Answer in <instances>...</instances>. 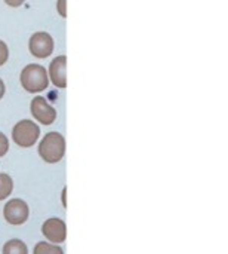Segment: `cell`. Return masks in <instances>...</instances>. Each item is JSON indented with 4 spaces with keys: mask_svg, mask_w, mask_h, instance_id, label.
<instances>
[{
    "mask_svg": "<svg viewBox=\"0 0 228 254\" xmlns=\"http://www.w3.org/2000/svg\"><path fill=\"white\" fill-rule=\"evenodd\" d=\"M19 82L21 86L28 92V94H40L49 86V77H47V70L36 63L27 64L19 74Z\"/></svg>",
    "mask_w": 228,
    "mask_h": 254,
    "instance_id": "obj_1",
    "label": "cell"
},
{
    "mask_svg": "<svg viewBox=\"0 0 228 254\" xmlns=\"http://www.w3.org/2000/svg\"><path fill=\"white\" fill-rule=\"evenodd\" d=\"M39 156L46 164H56L65 156V138L59 132H47L39 143Z\"/></svg>",
    "mask_w": 228,
    "mask_h": 254,
    "instance_id": "obj_2",
    "label": "cell"
},
{
    "mask_svg": "<svg viewBox=\"0 0 228 254\" xmlns=\"http://www.w3.org/2000/svg\"><path fill=\"white\" fill-rule=\"evenodd\" d=\"M40 137V127L30 119H22L12 128V140L22 149L33 147Z\"/></svg>",
    "mask_w": 228,
    "mask_h": 254,
    "instance_id": "obj_3",
    "label": "cell"
},
{
    "mask_svg": "<svg viewBox=\"0 0 228 254\" xmlns=\"http://www.w3.org/2000/svg\"><path fill=\"white\" fill-rule=\"evenodd\" d=\"M53 49H55V42L47 31H36L28 39V51L34 58L39 60L49 58Z\"/></svg>",
    "mask_w": 228,
    "mask_h": 254,
    "instance_id": "obj_4",
    "label": "cell"
},
{
    "mask_svg": "<svg viewBox=\"0 0 228 254\" xmlns=\"http://www.w3.org/2000/svg\"><path fill=\"white\" fill-rule=\"evenodd\" d=\"M30 112L31 116L40 124V125H52L56 121V110L52 104L47 103V100L42 95H36L30 103Z\"/></svg>",
    "mask_w": 228,
    "mask_h": 254,
    "instance_id": "obj_5",
    "label": "cell"
},
{
    "mask_svg": "<svg viewBox=\"0 0 228 254\" xmlns=\"http://www.w3.org/2000/svg\"><path fill=\"white\" fill-rule=\"evenodd\" d=\"M30 216V208L25 201L19 198H13L6 202L3 208V217L9 225L13 226H21L28 220Z\"/></svg>",
    "mask_w": 228,
    "mask_h": 254,
    "instance_id": "obj_6",
    "label": "cell"
},
{
    "mask_svg": "<svg viewBox=\"0 0 228 254\" xmlns=\"http://www.w3.org/2000/svg\"><path fill=\"white\" fill-rule=\"evenodd\" d=\"M42 234L43 237L52 243V244H62L67 238V226L65 222L58 219V217H52L47 219L43 226H42Z\"/></svg>",
    "mask_w": 228,
    "mask_h": 254,
    "instance_id": "obj_7",
    "label": "cell"
},
{
    "mask_svg": "<svg viewBox=\"0 0 228 254\" xmlns=\"http://www.w3.org/2000/svg\"><path fill=\"white\" fill-rule=\"evenodd\" d=\"M47 77L50 83H53L56 88L65 89L67 88V57L58 55L55 57L47 68Z\"/></svg>",
    "mask_w": 228,
    "mask_h": 254,
    "instance_id": "obj_8",
    "label": "cell"
},
{
    "mask_svg": "<svg viewBox=\"0 0 228 254\" xmlns=\"http://www.w3.org/2000/svg\"><path fill=\"white\" fill-rule=\"evenodd\" d=\"M1 254H28L27 244L21 240H9L4 246Z\"/></svg>",
    "mask_w": 228,
    "mask_h": 254,
    "instance_id": "obj_9",
    "label": "cell"
},
{
    "mask_svg": "<svg viewBox=\"0 0 228 254\" xmlns=\"http://www.w3.org/2000/svg\"><path fill=\"white\" fill-rule=\"evenodd\" d=\"M13 190V180L9 174L0 173V201L6 199L12 195Z\"/></svg>",
    "mask_w": 228,
    "mask_h": 254,
    "instance_id": "obj_10",
    "label": "cell"
},
{
    "mask_svg": "<svg viewBox=\"0 0 228 254\" xmlns=\"http://www.w3.org/2000/svg\"><path fill=\"white\" fill-rule=\"evenodd\" d=\"M33 254H64L62 249L59 246L46 243V241H40L36 244Z\"/></svg>",
    "mask_w": 228,
    "mask_h": 254,
    "instance_id": "obj_11",
    "label": "cell"
},
{
    "mask_svg": "<svg viewBox=\"0 0 228 254\" xmlns=\"http://www.w3.org/2000/svg\"><path fill=\"white\" fill-rule=\"evenodd\" d=\"M9 60V48L7 45L0 39V67L4 65Z\"/></svg>",
    "mask_w": 228,
    "mask_h": 254,
    "instance_id": "obj_12",
    "label": "cell"
},
{
    "mask_svg": "<svg viewBox=\"0 0 228 254\" xmlns=\"http://www.w3.org/2000/svg\"><path fill=\"white\" fill-rule=\"evenodd\" d=\"M7 150H9V140L3 132H0V158H3L7 153Z\"/></svg>",
    "mask_w": 228,
    "mask_h": 254,
    "instance_id": "obj_13",
    "label": "cell"
},
{
    "mask_svg": "<svg viewBox=\"0 0 228 254\" xmlns=\"http://www.w3.org/2000/svg\"><path fill=\"white\" fill-rule=\"evenodd\" d=\"M56 10H58L59 16L67 18V0H58L56 1Z\"/></svg>",
    "mask_w": 228,
    "mask_h": 254,
    "instance_id": "obj_14",
    "label": "cell"
},
{
    "mask_svg": "<svg viewBox=\"0 0 228 254\" xmlns=\"http://www.w3.org/2000/svg\"><path fill=\"white\" fill-rule=\"evenodd\" d=\"M9 7H19V6H22L27 0H3Z\"/></svg>",
    "mask_w": 228,
    "mask_h": 254,
    "instance_id": "obj_15",
    "label": "cell"
},
{
    "mask_svg": "<svg viewBox=\"0 0 228 254\" xmlns=\"http://www.w3.org/2000/svg\"><path fill=\"white\" fill-rule=\"evenodd\" d=\"M4 94H6V85H4L3 79H0V100L4 97Z\"/></svg>",
    "mask_w": 228,
    "mask_h": 254,
    "instance_id": "obj_16",
    "label": "cell"
},
{
    "mask_svg": "<svg viewBox=\"0 0 228 254\" xmlns=\"http://www.w3.org/2000/svg\"><path fill=\"white\" fill-rule=\"evenodd\" d=\"M65 195H67V188H64V190H62V196H61V199H62V204H64V207H67V202H65Z\"/></svg>",
    "mask_w": 228,
    "mask_h": 254,
    "instance_id": "obj_17",
    "label": "cell"
}]
</instances>
